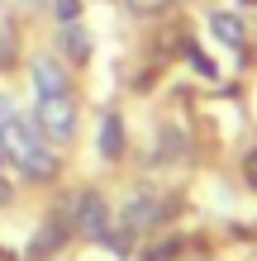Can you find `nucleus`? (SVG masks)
Instances as JSON below:
<instances>
[{
	"instance_id": "obj_6",
	"label": "nucleus",
	"mask_w": 257,
	"mask_h": 261,
	"mask_svg": "<svg viewBox=\"0 0 257 261\" xmlns=\"http://www.w3.org/2000/svg\"><path fill=\"white\" fill-rule=\"evenodd\" d=\"M209 29H215V38H224V43H243V24L233 19V14H215V19H209Z\"/></svg>"
},
{
	"instance_id": "obj_8",
	"label": "nucleus",
	"mask_w": 257,
	"mask_h": 261,
	"mask_svg": "<svg viewBox=\"0 0 257 261\" xmlns=\"http://www.w3.org/2000/svg\"><path fill=\"white\" fill-rule=\"evenodd\" d=\"M62 48H67V53H72V57H77V62H81V57L90 53V38L81 34L77 24H62Z\"/></svg>"
},
{
	"instance_id": "obj_7",
	"label": "nucleus",
	"mask_w": 257,
	"mask_h": 261,
	"mask_svg": "<svg viewBox=\"0 0 257 261\" xmlns=\"http://www.w3.org/2000/svg\"><path fill=\"white\" fill-rule=\"evenodd\" d=\"M153 219H157V204H153V199H133L129 214H124V223H129V228H148Z\"/></svg>"
},
{
	"instance_id": "obj_1",
	"label": "nucleus",
	"mask_w": 257,
	"mask_h": 261,
	"mask_svg": "<svg viewBox=\"0 0 257 261\" xmlns=\"http://www.w3.org/2000/svg\"><path fill=\"white\" fill-rule=\"evenodd\" d=\"M0 147H5V157L19 166L24 176H34V180H53L57 176L53 147H43V138L34 133V124H24V119H5V124H0Z\"/></svg>"
},
{
	"instance_id": "obj_5",
	"label": "nucleus",
	"mask_w": 257,
	"mask_h": 261,
	"mask_svg": "<svg viewBox=\"0 0 257 261\" xmlns=\"http://www.w3.org/2000/svg\"><path fill=\"white\" fill-rule=\"evenodd\" d=\"M100 152L105 157H119V152H124V124H119L114 114L100 124Z\"/></svg>"
},
{
	"instance_id": "obj_9",
	"label": "nucleus",
	"mask_w": 257,
	"mask_h": 261,
	"mask_svg": "<svg viewBox=\"0 0 257 261\" xmlns=\"http://www.w3.org/2000/svg\"><path fill=\"white\" fill-rule=\"evenodd\" d=\"M57 238H62V228H57V223H48L34 242H29V256H48V252L57 247Z\"/></svg>"
},
{
	"instance_id": "obj_10",
	"label": "nucleus",
	"mask_w": 257,
	"mask_h": 261,
	"mask_svg": "<svg viewBox=\"0 0 257 261\" xmlns=\"http://www.w3.org/2000/svg\"><path fill=\"white\" fill-rule=\"evenodd\" d=\"M176 247H181V242H162V247H148V252H143V261H172V256H176Z\"/></svg>"
},
{
	"instance_id": "obj_13",
	"label": "nucleus",
	"mask_w": 257,
	"mask_h": 261,
	"mask_svg": "<svg viewBox=\"0 0 257 261\" xmlns=\"http://www.w3.org/2000/svg\"><path fill=\"white\" fill-rule=\"evenodd\" d=\"M186 57H191V62H195V67H200V71H205V76H215V62H209V57H205V53H200V48H191V53H186Z\"/></svg>"
},
{
	"instance_id": "obj_3",
	"label": "nucleus",
	"mask_w": 257,
	"mask_h": 261,
	"mask_svg": "<svg viewBox=\"0 0 257 261\" xmlns=\"http://www.w3.org/2000/svg\"><path fill=\"white\" fill-rule=\"evenodd\" d=\"M77 223H81V233L105 238V223H110V214H105V199H100V195H81V204H77Z\"/></svg>"
},
{
	"instance_id": "obj_12",
	"label": "nucleus",
	"mask_w": 257,
	"mask_h": 261,
	"mask_svg": "<svg viewBox=\"0 0 257 261\" xmlns=\"http://www.w3.org/2000/svg\"><path fill=\"white\" fill-rule=\"evenodd\" d=\"M124 5H129V10H138V14H153V10L167 5V0H124Z\"/></svg>"
},
{
	"instance_id": "obj_2",
	"label": "nucleus",
	"mask_w": 257,
	"mask_h": 261,
	"mask_svg": "<svg viewBox=\"0 0 257 261\" xmlns=\"http://www.w3.org/2000/svg\"><path fill=\"white\" fill-rule=\"evenodd\" d=\"M38 133L53 143H67L77 133V110L67 95H38Z\"/></svg>"
},
{
	"instance_id": "obj_15",
	"label": "nucleus",
	"mask_w": 257,
	"mask_h": 261,
	"mask_svg": "<svg viewBox=\"0 0 257 261\" xmlns=\"http://www.w3.org/2000/svg\"><path fill=\"white\" fill-rule=\"evenodd\" d=\"M19 5H38V0H19Z\"/></svg>"
},
{
	"instance_id": "obj_11",
	"label": "nucleus",
	"mask_w": 257,
	"mask_h": 261,
	"mask_svg": "<svg viewBox=\"0 0 257 261\" xmlns=\"http://www.w3.org/2000/svg\"><path fill=\"white\" fill-rule=\"evenodd\" d=\"M77 14H81V0H57V19L62 24H77Z\"/></svg>"
},
{
	"instance_id": "obj_14",
	"label": "nucleus",
	"mask_w": 257,
	"mask_h": 261,
	"mask_svg": "<svg viewBox=\"0 0 257 261\" xmlns=\"http://www.w3.org/2000/svg\"><path fill=\"white\" fill-rule=\"evenodd\" d=\"M248 186L257 190V152H252V157H248Z\"/></svg>"
},
{
	"instance_id": "obj_4",
	"label": "nucleus",
	"mask_w": 257,
	"mask_h": 261,
	"mask_svg": "<svg viewBox=\"0 0 257 261\" xmlns=\"http://www.w3.org/2000/svg\"><path fill=\"white\" fill-rule=\"evenodd\" d=\"M34 86H38V95H67V71L53 57H38L34 62Z\"/></svg>"
}]
</instances>
